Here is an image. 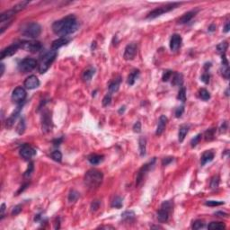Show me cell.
Listing matches in <instances>:
<instances>
[{
	"mask_svg": "<svg viewBox=\"0 0 230 230\" xmlns=\"http://www.w3.org/2000/svg\"><path fill=\"white\" fill-rule=\"evenodd\" d=\"M218 184H219V177L218 175H216L210 181V188L215 190L218 187Z\"/></svg>",
	"mask_w": 230,
	"mask_h": 230,
	"instance_id": "cell-40",
	"label": "cell"
},
{
	"mask_svg": "<svg viewBox=\"0 0 230 230\" xmlns=\"http://www.w3.org/2000/svg\"><path fill=\"white\" fill-rule=\"evenodd\" d=\"M40 86V81L38 79V78L34 75H31L24 80V86L29 89V90H32L37 88Z\"/></svg>",
	"mask_w": 230,
	"mask_h": 230,
	"instance_id": "cell-14",
	"label": "cell"
},
{
	"mask_svg": "<svg viewBox=\"0 0 230 230\" xmlns=\"http://www.w3.org/2000/svg\"><path fill=\"white\" fill-rule=\"evenodd\" d=\"M100 207V201H94L91 204V210L92 211H96Z\"/></svg>",
	"mask_w": 230,
	"mask_h": 230,
	"instance_id": "cell-48",
	"label": "cell"
},
{
	"mask_svg": "<svg viewBox=\"0 0 230 230\" xmlns=\"http://www.w3.org/2000/svg\"><path fill=\"white\" fill-rule=\"evenodd\" d=\"M29 4V1H22L20 3H18L17 5H15V7H13V8L16 11V12H19L21 10H23L24 7H26V6Z\"/></svg>",
	"mask_w": 230,
	"mask_h": 230,
	"instance_id": "cell-39",
	"label": "cell"
},
{
	"mask_svg": "<svg viewBox=\"0 0 230 230\" xmlns=\"http://www.w3.org/2000/svg\"><path fill=\"white\" fill-rule=\"evenodd\" d=\"M146 140L144 137L139 138L138 140V147H139V154L141 157H144L146 155Z\"/></svg>",
	"mask_w": 230,
	"mask_h": 230,
	"instance_id": "cell-28",
	"label": "cell"
},
{
	"mask_svg": "<svg viewBox=\"0 0 230 230\" xmlns=\"http://www.w3.org/2000/svg\"><path fill=\"white\" fill-rule=\"evenodd\" d=\"M209 75L208 74V73H204L201 76V80L203 82V83H205V84H209Z\"/></svg>",
	"mask_w": 230,
	"mask_h": 230,
	"instance_id": "cell-49",
	"label": "cell"
},
{
	"mask_svg": "<svg viewBox=\"0 0 230 230\" xmlns=\"http://www.w3.org/2000/svg\"><path fill=\"white\" fill-rule=\"evenodd\" d=\"M21 109H22V106H21V105H19V106L17 107V109H16V110L12 113L11 116L7 120V128H11V127L13 126L14 122H15V120H16V119H17V117L19 116L20 111H21Z\"/></svg>",
	"mask_w": 230,
	"mask_h": 230,
	"instance_id": "cell-19",
	"label": "cell"
},
{
	"mask_svg": "<svg viewBox=\"0 0 230 230\" xmlns=\"http://www.w3.org/2000/svg\"><path fill=\"white\" fill-rule=\"evenodd\" d=\"M121 82H122V79L119 76L118 78L114 79L109 86V91L110 93H116L119 88H120V85H121Z\"/></svg>",
	"mask_w": 230,
	"mask_h": 230,
	"instance_id": "cell-24",
	"label": "cell"
},
{
	"mask_svg": "<svg viewBox=\"0 0 230 230\" xmlns=\"http://www.w3.org/2000/svg\"><path fill=\"white\" fill-rule=\"evenodd\" d=\"M151 228H162V227H161V226H151Z\"/></svg>",
	"mask_w": 230,
	"mask_h": 230,
	"instance_id": "cell-60",
	"label": "cell"
},
{
	"mask_svg": "<svg viewBox=\"0 0 230 230\" xmlns=\"http://www.w3.org/2000/svg\"><path fill=\"white\" fill-rule=\"evenodd\" d=\"M33 170H34L33 163H32V162H31V163H30V165H29V166H28V168H27V170H26V171H25V173H24V177H30V176L31 175V174H32Z\"/></svg>",
	"mask_w": 230,
	"mask_h": 230,
	"instance_id": "cell-44",
	"label": "cell"
},
{
	"mask_svg": "<svg viewBox=\"0 0 230 230\" xmlns=\"http://www.w3.org/2000/svg\"><path fill=\"white\" fill-rule=\"evenodd\" d=\"M183 111H184V107L182 105L179 106L178 108H176V110H175V117L176 118H180L182 115Z\"/></svg>",
	"mask_w": 230,
	"mask_h": 230,
	"instance_id": "cell-47",
	"label": "cell"
},
{
	"mask_svg": "<svg viewBox=\"0 0 230 230\" xmlns=\"http://www.w3.org/2000/svg\"><path fill=\"white\" fill-rule=\"evenodd\" d=\"M173 160H174V157H166V158L163 159L162 164H163V166H167V165L170 164Z\"/></svg>",
	"mask_w": 230,
	"mask_h": 230,
	"instance_id": "cell-53",
	"label": "cell"
},
{
	"mask_svg": "<svg viewBox=\"0 0 230 230\" xmlns=\"http://www.w3.org/2000/svg\"><path fill=\"white\" fill-rule=\"evenodd\" d=\"M24 130H25V122H24V119L22 118V119L20 120V122H19L17 127H16V131H17L18 134L22 135V134L24 132Z\"/></svg>",
	"mask_w": 230,
	"mask_h": 230,
	"instance_id": "cell-35",
	"label": "cell"
},
{
	"mask_svg": "<svg viewBox=\"0 0 230 230\" xmlns=\"http://www.w3.org/2000/svg\"><path fill=\"white\" fill-rule=\"evenodd\" d=\"M21 211H22V206H21V205H17V206H15V207L13 209L12 215H17V214H19Z\"/></svg>",
	"mask_w": 230,
	"mask_h": 230,
	"instance_id": "cell-51",
	"label": "cell"
},
{
	"mask_svg": "<svg viewBox=\"0 0 230 230\" xmlns=\"http://www.w3.org/2000/svg\"><path fill=\"white\" fill-rule=\"evenodd\" d=\"M155 163H156V157H154L151 161H149L148 163L145 164L138 170V172L137 174V177H136V185L137 186H139L141 184V182H143V180H144L145 176L146 175L147 172L150 171V169H152V167L154 166Z\"/></svg>",
	"mask_w": 230,
	"mask_h": 230,
	"instance_id": "cell-6",
	"label": "cell"
},
{
	"mask_svg": "<svg viewBox=\"0 0 230 230\" xmlns=\"http://www.w3.org/2000/svg\"><path fill=\"white\" fill-rule=\"evenodd\" d=\"M215 29H216V25L211 24V25L209 27V31H215Z\"/></svg>",
	"mask_w": 230,
	"mask_h": 230,
	"instance_id": "cell-58",
	"label": "cell"
},
{
	"mask_svg": "<svg viewBox=\"0 0 230 230\" xmlns=\"http://www.w3.org/2000/svg\"><path fill=\"white\" fill-rule=\"evenodd\" d=\"M214 158V153L212 151H205L201 157V166H205L207 163H209Z\"/></svg>",
	"mask_w": 230,
	"mask_h": 230,
	"instance_id": "cell-20",
	"label": "cell"
},
{
	"mask_svg": "<svg viewBox=\"0 0 230 230\" xmlns=\"http://www.w3.org/2000/svg\"><path fill=\"white\" fill-rule=\"evenodd\" d=\"M51 157L54 161L56 162H61L62 160V154L61 152L59 151V150H56V151H53L51 153Z\"/></svg>",
	"mask_w": 230,
	"mask_h": 230,
	"instance_id": "cell-36",
	"label": "cell"
},
{
	"mask_svg": "<svg viewBox=\"0 0 230 230\" xmlns=\"http://www.w3.org/2000/svg\"><path fill=\"white\" fill-rule=\"evenodd\" d=\"M103 179V174L97 169H90L85 175V183L90 189L98 188Z\"/></svg>",
	"mask_w": 230,
	"mask_h": 230,
	"instance_id": "cell-2",
	"label": "cell"
},
{
	"mask_svg": "<svg viewBox=\"0 0 230 230\" xmlns=\"http://www.w3.org/2000/svg\"><path fill=\"white\" fill-rule=\"evenodd\" d=\"M167 122H168L167 117H166L165 115H161L160 118H159V121H158L157 131H156V135H157V136L162 135V133L164 132V130H165V129H166V126Z\"/></svg>",
	"mask_w": 230,
	"mask_h": 230,
	"instance_id": "cell-18",
	"label": "cell"
},
{
	"mask_svg": "<svg viewBox=\"0 0 230 230\" xmlns=\"http://www.w3.org/2000/svg\"><path fill=\"white\" fill-rule=\"evenodd\" d=\"M138 75H139V70H138V69L133 70V71L129 75V76H128V84H129L130 86H133L134 83H135V81L138 79Z\"/></svg>",
	"mask_w": 230,
	"mask_h": 230,
	"instance_id": "cell-27",
	"label": "cell"
},
{
	"mask_svg": "<svg viewBox=\"0 0 230 230\" xmlns=\"http://www.w3.org/2000/svg\"><path fill=\"white\" fill-rule=\"evenodd\" d=\"M100 228H106V229H113V227H112V226H100Z\"/></svg>",
	"mask_w": 230,
	"mask_h": 230,
	"instance_id": "cell-59",
	"label": "cell"
},
{
	"mask_svg": "<svg viewBox=\"0 0 230 230\" xmlns=\"http://www.w3.org/2000/svg\"><path fill=\"white\" fill-rule=\"evenodd\" d=\"M208 228L210 230H221V229H225L226 226L222 222H211L209 224Z\"/></svg>",
	"mask_w": 230,
	"mask_h": 230,
	"instance_id": "cell-29",
	"label": "cell"
},
{
	"mask_svg": "<svg viewBox=\"0 0 230 230\" xmlns=\"http://www.w3.org/2000/svg\"><path fill=\"white\" fill-rule=\"evenodd\" d=\"M197 11H190L186 14H184L179 20H178V23H181V24H184V23H187L188 22H190L191 19H193L195 15H196Z\"/></svg>",
	"mask_w": 230,
	"mask_h": 230,
	"instance_id": "cell-22",
	"label": "cell"
},
{
	"mask_svg": "<svg viewBox=\"0 0 230 230\" xmlns=\"http://www.w3.org/2000/svg\"><path fill=\"white\" fill-rule=\"evenodd\" d=\"M215 131L216 130L215 129H209L206 132H205V139L208 141V140H212L215 137Z\"/></svg>",
	"mask_w": 230,
	"mask_h": 230,
	"instance_id": "cell-38",
	"label": "cell"
},
{
	"mask_svg": "<svg viewBox=\"0 0 230 230\" xmlns=\"http://www.w3.org/2000/svg\"><path fill=\"white\" fill-rule=\"evenodd\" d=\"M20 156L24 160H30L36 155V150L28 144H23L19 150Z\"/></svg>",
	"mask_w": 230,
	"mask_h": 230,
	"instance_id": "cell-10",
	"label": "cell"
},
{
	"mask_svg": "<svg viewBox=\"0 0 230 230\" xmlns=\"http://www.w3.org/2000/svg\"><path fill=\"white\" fill-rule=\"evenodd\" d=\"M20 47L27 51H30L31 53H36L38 51H42V45L40 42L37 41H24L20 43Z\"/></svg>",
	"mask_w": 230,
	"mask_h": 230,
	"instance_id": "cell-7",
	"label": "cell"
},
{
	"mask_svg": "<svg viewBox=\"0 0 230 230\" xmlns=\"http://www.w3.org/2000/svg\"><path fill=\"white\" fill-rule=\"evenodd\" d=\"M183 83V78L182 75L180 73H174L173 74V78H172V85L174 86H182Z\"/></svg>",
	"mask_w": 230,
	"mask_h": 230,
	"instance_id": "cell-23",
	"label": "cell"
},
{
	"mask_svg": "<svg viewBox=\"0 0 230 230\" xmlns=\"http://www.w3.org/2000/svg\"><path fill=\"white\" fill-rule=\"evenodd\" d=\"M21 31L23 36L34 39V38L39 37L42 33V27L38 23H29L22 27Z\"/></svg>",
	"mask_w": 230,
	"mask_h": 230,
	"instance_id": "cell-3",
	"label": "cell"
},
{
	"mask_svg": "<svg viewBox=\"0 0 230 230\" xmlns=\"http://www.w3.org/2000/svg\"><path fill=\"white\" fill-rule=\"evenodd\" d=\"M36 66H37L36 59L31 58H26L19 63L18 69L23 73H28L33 70L36 67Z\"/></svg>",
	"mask_w": 230,
	"mask_h": 230,
	"instance_id": "cell-8",
	"label": "cell"
},
{
	"mask_svg": "<svg viewBox=\"0 0 230 230\" xmlns=\"http://www.w3.org/2000/svg\"><path fill=\"white\" fill-rule=\"evenodd\" d=\"M51 116L49 111H44L42 116V130L45 132H48L51 129Z\"/></svg>",
	"mask_w": 230,
	"mask_h": 230,
	"instance_id": "cell-17",
	"label": "cell"
},
{
	"mask_svg": "<svg viewBox=\"0 0 230 230\" xmlns=\"http://www.w3.org/2000/svg\"><path fill=\"white\" fill-rule=\"evenodd\" d=\"M172 75H173V72H172L171 70H166V71H165L164 74H163L162 80H163L164 82H167V81L172 78Z\"/></svg>",
	"mask_w": 230,
	"mask_h": 230,
	"instance_id": "cell-43",
	"label": "cell"
},
{
	"mask_svg": "<svg viewBox=\"0 0 230 230\" xmlns=\"http://www.w3.org/2000/svg\"><path fill=\"white\" fill-rule=\"evenodd\" d=\"M205 226V223L202 220H196L193 224V229H201Z\"/></svg>",
	"mask_w": 230,
	"mask_h": 230,
	"instance_id": "cell-42",
	"label": "cell"
},
{
	"mask_svg": "<svg viewBox=\"0 0 230 230\" xmlns=\"http://www.w3.org/2000/svg\"><path fill=\"white\" fill-rule=\"evenodd\" d=\"M103 159H104V157L101 155H91L90 157H88V161L93 166H97L101 164L103 161Z\"/></svg>",
	"mask_w": 230,
	"mask_h": 230,
	"instance_id": "cell-25",
	"label": "cell"
},
{
	"mask_svg": "<svg viewBox=\"0 0 230 230\" xmlns=\"http://www.w3.org/2000/svg\"><path fill=\"white\" fill-rule=\"evenodd\" d=\"M182 45V37L180 34H173L170 40V49L172 51H177Z\"/></svg>",
	"mask_w": 230,
	"mask_h": 230,
	"instance_id": "cell-15",
	"label": "cell"
},
{
	"mask_svg": "<svg viewBox=\"0 0 230 230\" xmlns=\"http://www.w3.org/2000/svg\"><path fill=\"white\" fill-rule=\"evenodd\" d=\"M137 53H138V46L136 43L132 42L126 46L124 54H123V58L125 60H132L135 59Z\"/></svg>",
	"mask_w": 230,
	"mask_h": 230,
	"instance_id": "cell-11",
	"label": "cell"
},
{
	"mask_svg": "<svg viewBox=\"0 0 230 230\" xmlns=\"http://www.w3.org/2000/svg\"><path fill=\"white\" fill-rule=\"evenodd\" d=\"M111 102V94H108L103 99V105L104 107H106V106L110 105Z\"/></svg>",
	"mask_w": 230,
	"mask_h": 230,
	"instance_id": "cell-46",
	"label": "cell"
},
{
	"mask_svg": "<svg viewBox=\"0 0 230 230\" xmlns=\"http://www.w3.org/2000/svg\"><path fill=\"white\" fill-rule=\"evenodd\" d=\"M70 41H71V39H70V38H68L67 36V37H60V38H59V39L55 40V41L52 42V44H51V50L57 51V50H59V48H61V47H63V46L68 44V43L70 42Z\"/></svg>",
	"mask_w": 230,
	"mask_h": 230,
	"instance_id": "cell-16",
	"label": "cell"
},
{
	"mask_svg": "<svg viewBox=\"0 0 230 230\" xmlns=\"http://www.w3.org/2000/svg\"><path fill=\"white\" fill-rule=\"evenodd\" d=\"M122 218L123 220L130 221V220H132L135 218V213L133 211H124L122 214Z\"/></svg>",
	"mask_w": 230,
	"mask_h": 230,
	"instance_id": "cell-34",
	"label": "cell"
},
{
	"mask_svg": "<svg viewBox=\"0 0 230 230\" xmlns=\"http://www.w3.org/2000/svg\"><path fill=\"white\" fill-rule=\"evenodd\" d=\"M0 210H1V213H0V218L1 219H3V218L5 217V211H6V204L5 203H3L2 205H1V208H0Z\"/></svg>",
	"mask_w": 230,
	"mask_h": 230,
	"instance_id": "cell-52",
	"label": "cell"
},
{
	"mask_svg": "<svg viewBox=\"0 0 230 230\" xmlns=\"http://www.w3.org/2000/svg\"><path fill=\"white\" fill-rule=\"evenodd\" d=\"M226 129H227V123H226V122H224L222 123L221 127H220V133L226 132Z\"/></svg>",
	"mask_w": 230,
	"mask_h": 230,
	"instance_id": "cell-54",
	"label": "cell"
},
{
	"mask_svg": "<svg viewBox=\"0 0 230 230\" xmlns=\"http://www.w3.org/2000/svg\"><path fill=\"white\" fill-rule=\"evenodd\" d=\"M177 98H178V100L182 101V103H184L186 101V89H185V87L182 86L180 89V91L178 93V95H177Z\"/></svg>",
	"mask_w": 230,
	"mask_h": 230,
	"instance_id": "cell-37",
	"label": "cell"
},
{
	"mask_svg": "<svg viewBox=\"0 0 230 230\" xmlns=\"http://www.w3.org/2000/svg\"><path fill=\"white\" fill-rule=\"evenodd\" d=\"M172 209V203L171 201H165L162 206L161 209L157 211V219L160 222H166L169 218V213L170 210Z\"/></svg>",
	"mask_w": 230,
	"mask_h": 230,
	"instance_id": "cell-9",
	"label": "cell"
},
{
	"mask_svg": "<svg viewBox=\"0 0 230 230\" xmlns=\"http://www.w3.org/2000/svg\"><path fill=\"white\" fill-rule=\"evenodd\" d=\"M62 140H63V138H59V139H55V140H53V144H54V146H59V145H60V143L62 142Z\"/></svg>",
	"mask_w": 230,
	"mask_h": 230,
	"instance_id": "cell-55",
	"label": "cell"
},
{
	"mask_svg": "<svg viewBox=\"0 0 230 230\" xmlns=\"http://www.w3.org/2000/svg\"><path fill=\"white\" fill-rule=\"evenodd\" d=\"M78 22L73 15H67L59 21H56L52 24V31L55 34L61 37H67L69 34L74 33L78 29Z\"/></svg>",
	"mask_w": 230,
	"mask_h": 230,
	"instance_id": "cell-1",
	"label": "cell"
},
{
	"mask_svg": "<svg viewBox=\"0 0 230 230\" xmlns=\"http://www.w3.org/2000/svg\"><path fill=\"white\" fill-rule=\"evenodd\" d=\"M111 207L115 209H121L122 207V199L121 197H115L111 201Z\"/></svg>",
	"mask_w": 230,
	"mask_h": 230,
	"instance_id": "cell-30",
	"label": "cell"
},
{
	"mask_svg": "<svg viewBox=\"0 0 230 230\" xmlns=\"http://www.w3.org/2000/svg\"><path fill=\"white\" fill-rule=\"evenodd\" d=\"M228 48V43L227 42H223L221 43H219L218 46H217V51L218 53H220L221 55L225 54L226 53V51L227 50Z\"/></svg>",
	"mask_w": 230,
	"mask_h": 230,
	"instance_id": "cell-31",
	"label": "cell"
},
{
	"mask_svg": "<svg viewBox=\"0 0 230 230\" xmlns=\"http://www.w3.org/2000/svg\"><path fill=\"white\" fill-rule=\"evenodd\" d=\"M19 48H21L20 43H14V44L5 48L4 50H2L1 53H0V58H1V59H4L6 58L13 56L14 54H15L17 52Z\"/></svg>",
	"mask_w": 230,
	"mask_h": 230,
	"instance_id": "cell-13",
	"label": "cell"
},
{
	"mask_svg": "<svg viewBox=\"0 0 230 230\" xmlns=\"http://www.w3.org/2000/svg\"><path fill=\"white\" fill-rule=\"evenodd\" d=\"M0 67H1V73H0V76H2L3 75H4V72H5V65H4V63H1L0 64Z\"/></svg>",
	"mask_w": 230,
	"mask_h": 230,
	"instance_id": "cell-56",
	"label": "cell"
},
{
	"mask_svg": "<svg viewBox=\"0 0 230 230\" xmlns=\"http://www.w3.org/2000/svg\"><path fill=\"white\" fill-rule=\"evenodd\" d=\"M95 74V69L92 67H89L88 68H86L82 75V78L85 82H89L91 81V79L93 78L94 75Z\"/></svg>",
	"mask_w": 230,
	"mask_h": 230,
	"instance_id": "cell-21",
	"label": "cell"
},
{
	"mask_svg": "<svg viewBox=\"0 0 230 230\" xmlns=\"http://www.w3.org/2000/svg\"><path fill=\"white\" fill-rule=\"evenodd\" d=\"M201 137H202L201 134H198L197 136H195L193 139H191V141H190V146H191V147L196 146L200 143V141H201Z\"/></svg>",
	"mask_w": 230,
	"mask_h": 230,
	"instance_id": "cell-41",
	"label": "cell"
},
{
	"mask_svg": "<svg viewBox=\"0 0 230 230\" xmlns=\"http://www.w3.org/2000/svg\"><path fill=\"white\" fill-rule=\"evenodd\" d=\"M26 95H27V94H26V91L24 90V88L18 86L12 93V100L16 103H22L25 100Z\"/></svg>",
	"mask_w": 230,
	"mask_h": 230,
	"instance_id": "cell-12",
	"label": "cell"
},
{
	"mask_svg": "<svg viewBox=\"0 0 230 230\" xmlns=\"http://www.w3.org/2000/svg\"><path fill=\"white\" fill-rule=\"evenodd\" d=\"M78 198H79V193H78V191L75 190H70V193L68 194V201L69 202H74Z\"/></svg>",
	"mask_w": 230,
	"mask_h": 230,
	"instance_id": "cell-32",
	"label": "cell"
},
{
	"mask_svg": "<svg viewBox=\"0 0 230 230\" xmlns=\"http://www.w3.org/2000/svg\"><path fill=\"white\" fill-rule=\"evenodd\" d=\"M56 57H57V51L53 50L49 51L44 55H42L39 64V72L41 74L45 73L50 68V67L55 60Z\"/></svg>",
	"mask_w": 230,
	"mask_h": 230,
	"instance_id": "cell-4",
	"label": "cell"
},
{
	"mask_svg": "<svg viewBox=\"0 0 230 230\" xmlns=\"http://www.w3.org/2000/svg\"><path fill=\"white\" fill-rule=\"evenodd\" d=\"M189 131V126L187 125H182L179 129V132H178V139L180 142H182L187 135Z\"/></svg>",
	"mask_w": 230,
	"mask_h": 230,
	"instance_id": "cell-26",
	"label": "cell"
},
{
	"mask_svg": "<svg viewBox=\"0 0 230 230\" xmlns=\"http://www.w3.org/2000/svg\"><path fill=\"white\" fill-rule=\"evenodd\" d=\"M229 28H230V24H229V23H227L225 25L224 31H225V32H228V31H229Z\"/></svg>",
	"mask_w": 230,
	"mask_h": 230,
	"instance_id": "cell-57",
	"label": "cell"
},
{
	"mask_svg": "<svg viewBox=\"0 0 230 230\" xmlns=\"http://www.w3.org/2000/svg\"><path fill=\"white\" fill-rule=\"evenodd\" d=\"M225 202L224 201H208L205 202V204L207 206H209V207H215V206H220V205H223Z\"/></svg>",
	"mask_w": 230,
	"mask_h": 230,
	"instance_id": "cell-45",
	"label": "cell"
},
{
	"mask_svg": "<svg viewBox=\"0 0 230 230\" xmlns=\"http://www.w3.org/2000/svg\"><path fill=\"white\" fill-rule=\"evenodd\" d=\"M199 97L203 100V101H208L210 98V94L209 93V91H207L206 89L202 88L199 91Z\"/></svg>",
	"mask_w": 230,
	"mask_h": 230,
	"instance_id": "cell-33",
	"label": "cell"
},
{
	"mask_svg": "<svg viewBox=\"0 0 230 230\" xmlns=\"http://www.w3.org/2000/svg\"><path fill=\"white\" fill-rule=\"evenodd\" d=\"M180 5H181V3H171V4H167V5L164 6V7H157V8L154 9L153 11H151L146 15V18L147 19H155V18L164 15L165 13H168V12L174 10V8H176Z\"/></svg>",
	"mask_w": 230,
	"mask_h": 230,
	"instance_id": "cell-5",
	"label": "cell"
},
{
	"mask_svg": "<svg viewBox=\"0 0 230 230\" xmlns=\"http://www.w3.org/2000/svg\"><path fill=\"white\" fill-rule=\"evenodd\" d=\"M133 130L134 132H137V133H139L141 131V123L139 122H137L134 126H133Z\"/></svg>",
	"mask_w": 230,
	"mask_h": 230,
	"instance_id": "cell-50",
	"label": "cell"
}]
</instances>
